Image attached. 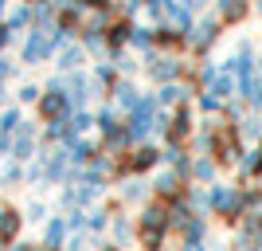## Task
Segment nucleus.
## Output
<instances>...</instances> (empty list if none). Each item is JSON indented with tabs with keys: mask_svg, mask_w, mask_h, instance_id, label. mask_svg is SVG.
<instances>
[{
	"mask_svg": "<svg viewBox=\"0 0 262 251\" xmlns=\"http://www.w3.org/2000/svg\"><path fill=\"white\" fill-rule=\"evenodd\" d=\"M172 236V220H168V204L164 200H149L145 208H137V247L145 251H164Z\"/></svg>",
	"mask_w": 262,
	"mask_h": 251,
	"instance_id": "f257e3e1",
	"label": "nucleus"
},
{
	"mask_svg": "<svg viewBox=\"0 0 262 251\" xmlns=\"http://www.w3.org/2000/svg\"><path fill=\"white\" fill-rule=\"evenodd\" d=\"M211 188V216L223 220L227 231H235L243 224V216H251L247 212V197H243V185H227V181H215Z\"/></svg>",
	"mask_w": 262,
	"mask_h": 251,
	"instance_id": "f03ea898",
	"label": "nucleus"
},
{
	"mask_svg": "<svg viewBox=\"0 0 262 251\" xmlns=\"http://www.w3.org/2000/svg\"><path fill=\"white\" fill-rule=\"evenodd\" d=\"M35 114H39V122H67L71 114H75V106H71V99H67L63 90V79H51L43 90V99H39V106H35Z\"/></svg>",
	"mask_w": 262,
	"mask_h": 251,
	"instance_id": "7ed1b4c3",
	"label": "nucleus"
},
{
	"mask_svg": "<svg viewBox=\"0 0 262 251\" xmlns=\"http://www.w3.org/2000/svg\"><path fill=\"white\" fill-rule=\"evenodd\" d=\"M161 138H164V145H168V142L188 145L192 138H196V114H192V102H184V106L168 110V126L161 130Z\"/></svg>",
	"mask_w": 262,
	"mask_h": 251,
	"instance_id": "20e7f679",
	"label": "nucleus"
},
{
	"mask_svg": "<svg viewBox=\"0 0 262 251\" xmlns=\"http://www.w3.org/2000/svg\"><path fill=\"white\" fill-rule=\"evenodd\" d=\"M102 197H106V188L98 185H63V192H59V208L63 212H75V208H98Z\"/></svg>",
	"mask_w": 262,
	"mask_h": 251,
	"instance_id": "39448f33",
	"label": "nucleus"
},
{
	"mask_svg": "<svg viewBox=\"0 0 262 251\" xmlns=\"http://www.w3.org/2000/svg\"><path fill=\"white\" fill-rule=\"evenodd\" d=\"M153 200V181L149 177H125L118 185V204L121 208H145Z\"/></svg>",
	"mask_w": 262,
	"mask_h": 251,
	"instance_id": "423d86ee",
	"label": "nucleus"
},
{
	"mask_svg": "<svg viewBox=\"0 0 262 251\" xmlns=\"http://www.w3.org/2000/svg\"><path fill=\"white\" fill-rule=\"evenodd\" d=\"M149 181H153V197L157 200H176V197L188 192V181L176 173V169H157Z\"/></svg>",
	"mask_w": 262,
	"mask_h": 251,
	"instance_id": "0eeeda50",
	"label": "nucleus"
},
{
	"mask_svg": "<svg viewBox=\"0 0 262 251\" xmlns=\"http://www.w3.org/2000/svg\"><path fill=\"white\" fill-rule=\"evenodd\" d=\"M118 200H102V204L98 208H90V220H86V236H90V240H94V243H98V240H106V236H110V224H114V212H118Z\"/></svg>",
	"mask_w": 262,
	"mask_h": 251,
	"instance_id": "6e6552de",
	"label": "nucleus"
},
{
	"mask_svg": "<svg viewBox=\"0 0 262 251\" xmlns=\"http://www.w3.org/2000/svg\"><path fill=\"white\" fill-rule=\"evenodd\" d=\"M24 208L16 204H0V247H12V243L20 240V231H24Z\"/></svg>",
	"mask_w": 262,
	"mask_h": 251,
	"instance_id": "1a4fd4ad",
	"label": "nucleus"
},
{
	"mask_svg": "<svg viewBox=\"0 0 262 251\" xmlns=\"http://www.w3.org/2000/svg\"><path fill=\"white\" fill-rule=\"evenodd\" d=\"M106 240H114L118 247L137 243V216H129V208H118V212H114V224H110V236H106Z\"/></svg>",
	"mask_w": 262,
	"mask_h": 251,
	"instance_id": "9d476101",
	"label": "nucleus"
},
{
	"mask_svg": "<svg viewBox=\"0 0 262 251\" xmlns=\"http://www.w3.org/2000/svg\"><path fill=\"white\" fill-rule=\"evenodd\" d=\"M208 236H211V224H208V216H192V220L184 224V228L176 231L180 247H204V243H208Z\"/></svg>",
	"mask_w": 262,
	"mask_h": 251,
	"instance_id": "9b49d317",
	"label": "nucleus"
},
{
	"mask_svg": "<svg viewBox=\"0 0 262 251\" xmlns=\"http://www.w3.org/2000/svg\"><path fill=\"white\" fill-rule=\"evenodd\" d=\"M67 236H71V228H67V212L47 216V224L39 228V243H43V247H63Z\"/></svg>",
	"mask_w": 262,
	"mask_h": 251,
	"instance_id": "f8f14e48",
	"label": "nucleus"
},
{
	"mask_svg": "<svg viewBox=\"0 0 262 251\" xmlns=\"http://www.w3.org/2000/svg\"><path fill=\"white\" fill-rule=\"evenodd\" d=\"M110 94H114V106H118L121 114H133V110L141 106V99H145V94H141L137 87H133L129 79H121V83H114V90H110Z\"/></svg>",
	"mask_w": 262,
	"mask_h": 251,
	"instance_id": "ddd939ff",
	"label": "nucleus"
},
{
	"mask_svg": "<svg viewBox=\"0 0 262 251\" xmlns=\"http://www.w3.org/2000/svg\"><path fill=\"white\" fill-rule=\"evenodd\" d=\"M63 149L71 153V165H82V169H86V165L102 153V145H98V142H90V138H71Z\"/></svg>",
	"mask_w": 262,
	"mask_h": 251,
	"instance_id": "4468645a",
	"label": "nucleus"
},
{
	"mask_svg": "<svg viewBox=\"0 0 262 251\" xmlns=\"http://www.w3.org/2000/svg\"><path fill=\"white\" fill-rule=\"evenodd\" d=\"M215 40H219V24H215V20H200L196 28L188 32V44L196 47V51H208Z\"/></svg>",
	"mask_w": 262,
	"mask_h": 251,
	"instance_id": "2eb2a0df",
	"label": "nucleus"
},
{
	"mask_svg": "<svg viewBox=\"0 0 262 251\" xmlns=\"http://www.w3.org/2000/svg\"><path fill=\"white\" fill-rule=\"evenodd\" d=\"M219 173H223V169H219L215 157H196V161H192V181H196V185H215Z\"/></svg>",
	"mask_w": 262,
	"mask_h": 251,
	"instance_id": "dca6fc26",
	"label": "nucleus"
},
{
	"mask_svg": "<svg viewBox=\"0 0 262 251\" xmlns=\"http://www.w3.org/2000/svg\"><path fill=\"white\" fill-rule=\"evenodd\" d=\"M20 185H28V165H20V161H4V169H0V188H20Z\"/></svg>",
	"mask_w": 262,
	"mask_h": 251,
	"instance_id": "f3484780",
	"label": "nucleus"
},
{
	"mask_svg": "<svg viewBox=\"0 0 262 251\" xmlns=\"http://www.w3.org/2000/svg\"><path fill=\"white\" fill-rule=\"evenodd\" d=\"M82 63H86V47L67 44L63 51H59V71H63V75H71V71H82Z\"/></svg>",
	"mask_w": 262,
	"mask_h": 251,
	"instance_id": "a211bd4d",
	"label": "nucleus"
},
{
	"mask_svg": "<svg viewBox=\"0 0 262 251\" xmlns=\"http://www.w3.org/2000/svg\"><path fill=\"white\" fill-rule=\"evenodd\" d=\"M20 126H24V114H20V106H4V110H0V133L16 138V133H20Z\"/></svg>",
	"mask_w": 262,
	"mask_h": 251,
	"instance_id": "6ab92c4d",
	"label": "nucleus"
},
{
	"mask_svg": "<svg viewBox=\"0 0 262 251\" xmlns=\"http://www.w3.org/2000/svg\"><path fill=\"white\" fill-rule=\"evenodd\" d=\"M24 220H28V224H39V228L47 224V204H43V197H35V200H28V204H24Z\"/></svg>",
	"mask_w": 262,
	"mask_h": 251,
	"instance_id": "aec40b11",
	"label": "nucleus"
},
{
	"mask_svg": "<svg viewBox=\"0 0 262 251\" xmlns=\"http://www.w3.org/2000/svg\"><path fill=\"white\" fill-rule=\"evenodd\" d=\"M196 106L204 110L208 118H215V114H223V106H227V102H223V99H215L211 90H200V94H196Z\"/></svg>",
	"mask_w": 262,
	"mask_h": 251,
	"instance_id": "412c9836",
	"label": "nucleus"
},
{
	"mask_svg": "<svg viewBox=\"0 0 262 251\" xmlns=\"http://www.w3.org/2000/svg\"><path fill=\"white\" fill-rule=\"evenodd\" d=\"M86 220H90L86 208H75V212H67V228H71V236H75V231H86Z\"/></svg>",
	"mask_w": 262,
	"mask_h": 251,
	"instance_id": "4be33fe9",
	"label": "nucleus"
},
{
	"mask_svg": "<svg viewBox=\"0 0 262 251\" xmlns=\"http://www.w3.org/2000/svg\"><path fill=\"white\" fill-rule=\"evenodd\" d=\"M86 243H94V240H90L86 231H75V236H67L63 251H86Z\"/></svg>",
	"mask_w": 262,
	"mask_h": 251,
	"instance_id": "5701e85b",
	"label": "nucleus"
},
{
	"mask_svg": "<svg viewBox=\"0 0 262 251\" xmlns=\"http://www.w3.org/2000/svg\"><path fill=\"white\" fill-rule=\"evenodd\" d=\"M39 99H43V90H39V87H32V83L20 87V102H24V106H39Z\"/></svg>",
	"mask_w": 262,
	"mask_h": 251,
	"instance_id": "b1692460",
	"label": "nucleus"
},
{
	"mask_svg": "<svg viewBox=\"0 0 262 251\" xmlns=\"http://www.w3.org/2000/svg\"><path fill=\"white\" fill-rule=\"evenodd\" d=\"M28 185H43V157L28 161Z\"/></svg>",
	"mask_w": 262,
	"mask_h": 251,
	"instance_id": "393cba45",
	"label": "nucleus"
},
{
	"mask_svg": "<svg viewBox=\"0 0 262 251\" xmlns=\"http://www.w3.org/2000/svg\"><path fill=\"white\" fill-rule=\"evenodd\" d=\"M12 75H16V63H12V59H4V55H0V83H8Z\"/></svg>",
	"mask_w": 262,
	"mask_h": 251,
	"instance_id": "a878e982",
	"label": "nucleus"
},
{
	"mask_svg": "<svg viewBox=\"0 0 262 251\" xmlns=\"http://www.w3.org/2000/svg\"><path fill=\"white\" fill-rule=\"evenodd\" d=\"M82 8H94V12H110L114 0H82Z\"/></svg>",
	"mask_w": 262,
	"mask_h": 251,
	"instance_id": "bb28decb",
	"label": "nucleus"
},
{
	"mask_svg": "<svg viewBox=\"0 0 262 251\" xmlns=\"http://www.w3.org/2000/svg\"><path fill=\"white\" fill-rule=\"evenodd\" d=\"M8 251H35V243H32V240H16Z\"/></svg>",
	"mask_w": 262,
	"mask_h": 251,
	"instance_id": "cd10ccee",
	"label": "nucleus"
},
{
	"mask_svg": "<svg viewBox=\"0 0 262 251\" xmlns=\"http://www.w3.org/2000/svg\"><path fill=\"white\" fill-rule=\"evenodd\" d=\"M8 44H12V32H8V28H0V51H4Z\"/></svg>",
	"mask_w": 262,
	"mask_h": 251,
	"instance_id": "c85d7f7f",
	"label": "nucleus"
},
{
	"mask_svg": "<svg viewBox=\"0 0 262 251\" xmlns=\"http://www.w3.org/2000/svg\"><path fill=\"white\" fill-rule=\"evenodd\" d=\"M0 20H8V0H0Z\"/></svg>",
	"mask_w": 262,
	"mask_h": 251,
	"instance_id": "c756f323",
	"label": "nucleus"
},
{
	"mask_svg": "<svg viewBox=\"0 0 262 251\" xmlns=\"http://www.w3.org/2000/svg\"><path fill=\"white\" fill-rule=\"evenodd\" d=\"M4 102H8V87H4V83H0V106H4Z\"/></svg>",
	"mask_w": 262,
	"mask_h": 251,
	"instance_id": "7c9ffc66",
	"label": "nucleus"
},
{
	"mask_svg": "<svg viewBox=\"0 0 262 251\" xmlns=\"http://www.w3.org/2000/svg\"><path fill=\"white\" fill-rule=\"evenodd\" d=\"M254 224H258V236H262V212H254Z\"/></svg>",
	"mask_w": 262,
	"mask_h": 251,
	"instance_id": "2f4dec72",
	"label": "nucleus"
},
{
	"mask_svg": "<svg viewBox=\"0 0 262 251\" xmlns=\"http://www.w3.org/2000/svg\"><path fill=\"white\" fill-rule=\"evenodd\" d=\"M137 251H145V247H137Z\"/></svg>",
	"mask_w": 262,
	"mask_h": 251,
	"instance_id": "473e14b6",
	"label": "nucleus"
}]
</instances>
